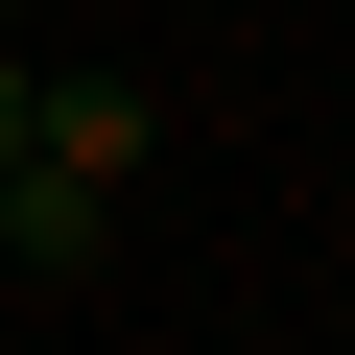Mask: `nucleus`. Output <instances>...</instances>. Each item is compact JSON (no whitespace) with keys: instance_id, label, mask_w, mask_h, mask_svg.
Instances as JSON below:
<instances>
[{"instance_id":"f257e3e1","label":"nucleus","mask_w":355,"mask_h":355,"mask_svg":"<svg viewBox=\"0 0 355 355\" xmlns=\"http://www.w3.org/2000/svg\"><path fill=\"white\" fill-rule=\"evenodd\" d=\"M0 261H24V284H119V190H95V166H0Z\"/></svg>"},{"instance_id":"f03ea898","label":"nucleus","mask_w":355,"mask_h":355,"mask_svg":"<svg viewBox=\"0 0 355 355\" xmlns=\"http://www.w3.org/2000/svg\"><path fill=\"white\" fill-rule=\"evenodd\" d=\"M24 142H48V166H95V190H142L166 95H119V71H48V95H24Z\"/></svg>"},{"instance_id":"7ed1b4c3","label":"nucleus","mask_w":355,"mask_h":355,"mask_svg":"<svg viewBox=\"0 0 355 355\" xmlns=\"http://www.w3.org/2000/svg\"><path fill=\"white\" fill-rule=\"evenodd\" d=\"M24 95H48V71H24V24H0V166H24Z\"/></svg>"},{"instance_id":"20e7f679","label":"nucleus","mask_w":355,"mask_h":355,"mask_svg":"<svg viewBox=\"0 0 355 355\" xmlns=\"http://www.w3.org/2000/svg\"><path fill=\"white\" fill-rule=\"evenodd\" d=\"M0 24H24V0H0Z\"/></svg>"}]
</instances>
